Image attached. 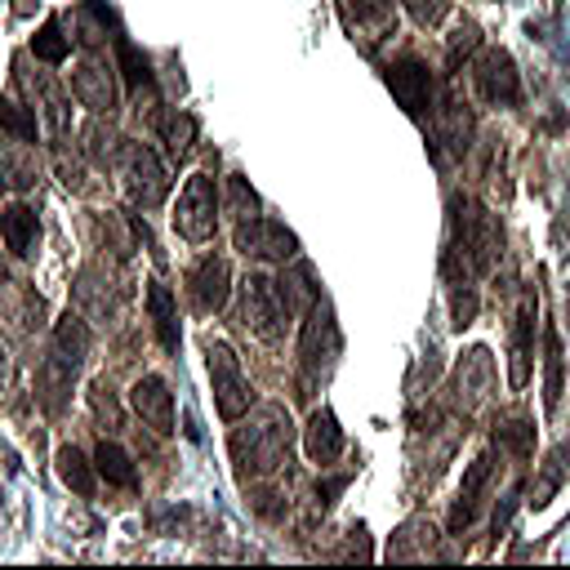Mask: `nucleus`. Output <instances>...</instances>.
Here are the masks:
<instances>
[{"mask_svg": "<svg viewBox=\"0 0 570 570\" xmlns=\"http://www.w3.org/2000/svg\"><path fill=\"white\" fill-rule=\"evenodd\" d=\"M218 187H214V178L209 174H191L187 183H183V191H178V209H174V232L183 236V240H191V245H205V240H214V232H218Z\"/></svg>", "mask_w": 570, "mask_h": 570, "instance_id": "39448f33", "label": "nucleus"}, {"mask_svg": "<svg viewBox=\"0 0 570 570\" xmlns=\"http://www.w3.org/2000/svg\"><path fill=\"white\" fill-rule=\"evenodd\" d=\"M343 490H347V472H343V476H330L316 494H321V503H334V494H343Z\"/></svg>", "mask_w": 570, "mask_h": 570, "instance_id": "e433bc0d", "label": "nucleus"}, {"mask_svg": "<svg viewBox=\"0 0 570 570\" xmlns=\"http://www.w3.org/2000/svg\"><path fill=\"white\" fill-rule=\"evenodd\" d=\"M89 405H94V414H98L111 432L120 428V405H116V396H111L107 379H94V383H89Z\"/></svg>", "mask_w": 570, "mask_h": 570, "instance_id": "c9c22d12", "label": "nucleus"}, {"mask_svg": "<svg viewBox=\"0 0 570 570\" xmlns=\"http://www.w3.org/2000/svg\"><path fill=\"white\" fill-rule=\"evenodd\" d=\"M303 454L312 459V463H334L338 454H343V428H338V419L330 414V410H312L307 414V428H303Z\"/></svg>", "mask_w": 570, "mask_h": 570, "instance_id": "a211bd4d", "label": "nucleus"}, {"mask_svg": "<svg viewBox=\"0 0 570 570\" xmlns=\"http://www.w3.org/2000/svg\"><path fill=\"white\" fill-rule=\"evenodd\" d=\"M436 134L450 151H468V138H472V116H468V102L459 98V89L450 85L441 107H436Z\"/></svg>", "mask_w": 570, "mask_h": 570, "instance_id": "412c9836", "label": "nucleus"}, {"mask_svg": "<svg viewBox=\"0 0 570 570\" xmlns=\"http://www.w3.org/2000/svg\"><path fill=\"white\" fill-rule=\"evenodd\" d=\"M512 365H508V383L525 387L530 383V356H534V289L521 294L517 316H512Z\"/></svg>", "mask_w": 570, "mask_h": 570, "instance_id": "2eb2a0df", "label": "nucleus"}, {"mask_svg": "<svg viewBox=\"0 0 570 570\" xmlns=\"http://www.w3.org/2000/svg\"><path fill=\"white\" fill-rule=\"evenodd\" d=\"M80 45H85V58L76 62V71H71V94H76V102L80 107H89V111H116V102H120V89H116V62L98 49V36L85 27V36H80Z\"/></svg>", "mask_w": 570, "mask_h": 570, "instance_id": "7ed1b4c3", "label": "nucleus"}, {"mask_svg": "<svg viewBox=\"0 0 570 570\" xmlns=\"http://www.w3.org/2000/svg\"><path fill=\"white\" fill-rule=\"evenodd\" d=\"M160 138H165L169 156L183 160L191 151V142H196V120L187 111H169V116H160Z\"/></svg>", "mask_w": 570, "mask_h": 570, "instance_id": "2f4dec72", "label": "nucleus"}, {"mask_svg": "<svg viewBox=\"0 0 570 570\" xmlns=\"http://www.w3.org/2000/svg\"><path fill=\"white\" fill-rule=\"evenodd\" d=\"M31 53L40 58V62H67V53H71V40L62 36V18L53 13V18H45V27L36 31V40H31Z\"/></svg>", "mask_w": 570, "mask_h": 570, "instance_id": "c85d7f7f", "label": "nucleus"}, {"mask_svg": "<svg viewBox=\"0 0 570 570\" xmlns=\"http://www.w3.org/2000/svg\"><path fill=\"white\" fill-rule=\"evenodd\" d=\"M53 463H58V476H62V485H71L80 499H89L94 494V463L85 459V450L80 445H62L58 454H53Z\"/></svg>", "mask_w": 570, "mask_h": 570, "instance_id": "bb28decb", "label": "nucleus"}, {"mask_svg": "<svg viewBox=\"0 0 570 570\" xmlns=\"http://www.w3.org/2000/svg\"><path fill=\"white\" fill-rule=\"evenodd\" d=\"M472 89L490 107H517L521 102V71H517L512 53L499 45L481 49V58L472 62Z\"/></svg>", "mask_w": 570, "mask_h": 570, "instance_id": "1a4fd4ad", "label": "nucleus"}, {"mask_svg": "<svg viewBox=\"0 0 570 570\" xmlns=\"http://www.w3.org/2000/svg\"><path fill=\"white\" fill-rule=\"evenodd\" d=\"M129 405H134V414H138L151 432H160V436L174 432V392H169V383H165L160 374H142V379L129 387Z\"/></svg>", "mask_w": 570, "mask_h": 570, "instance_id": "ddd939ff", "label": "nucleus"}, {"mask_svg": "<svg viewBox=\"0 0 570 570\" xmlns=\"http://www.w3.org/2000/svg\"><path fill=\"white\" fill-rule=\"evenodd\" d=\"M490 472H494V454H476V459L468 463L463 485H459V499H454V508H450V534H459V530H468V525L476 521L481 494H485V485H490Z\"/></svg>", "mask_w": 570, "mask_h": 570, "instance_id": "4468645a", "label": "nucleus"}, {"mask_svg": "<svg viewBox=\"0 0 570 570\" xmlns=\"http://www.w3.org/2000/svg\"><path fill=\"white\" fill-rule=\"evenodd\" d=\"M347 4V22L352 27H374L387 36V27L396 22V4L392 0H343Z\"/></svg>", "mask_w": 570, "mask_h": 570, "instance_id": "7c9ffc66", "label": "nucleus"}, {"mask_svg": "<svg viewBox=\"0 0 570 570\" xmlns=\"http://www.w3.org/2000/svg\"><path fill=\"white\" fill-rule=\"evenodd\" d=\"M89 325H85V316H76V312H62L58 316V325H53V352H62L71 365H80L85 356H89Z\"/></svg>", "mask_w": 570, "mask_h": 570, "instance_id": "a878e982", "label": "nucleus"}, {"mask_svg": "<svg viewBox=\"0 0 570 570\" xmlns=\"http://www.w3.org/2000/svg\"><path fill=\"white\" fill-rule=\"evenodd\" d=\"M289 441H294L289 414L281 405H263L245 428L232 432V459L240 481L249 485V476H272L281 463H289Z\"/></svg>", "mask_w": 570, "mask_h": 570, "instance_id": "f257e3e1", "label": "nucleus"}, {"mask_svg": "<svg viewBox=\"0 0 570 570\" xmlns=\"http://www.w3.org/2000/svg\"><path fill=\"white\" fill-rule=\"evenodd\" d=\"M494 441H499V445H508L517 459H525V454H530V445H534V428H530L525 419H508V423H499V428H494Z\"/></svg>", "mask_w": 570, "mask_h": 570, "instance_id": "72a5a7b5", "label": "nucleus"}, {"mask_svg": "<svg viewBox=\"0 0 570 570\" xmlns=\"http://www.w3.org/2000/svg\"><path fill=\"white\" fill-rule=\"evenodd\" d=\"M187 294L196 312H218L232 298V267L223 254H205L196 258V267L187 272Z\"/></svg>", "mask_w": 570, "mask_h": 570, "instance_id": "f8f14e48", "label": "nucleus"}, {"mask_svg": "<svg viewBox=\"0 0 570 570\" xmlns=\"http://www.w3.org/2000/svg\"><path fill=\"white\" fill-rule=\"evenodd\" d=\"M94 468H98V476H102L107 485H120V490H134V485H138V468H134V459H129L116 441H98Z\"/></svg>", "mask_w": 570, "mask_h": 570, "instance_id": "393cba45", "label": "nucleus"}, {"mask_svg": "<svg viewBox=\"0 0 570 570\" xmlns=\"http://www.w3.org/2000/svg\"><path fill=\"white\" fill-rule=\"evenodd\" d=\"M276 289H281V303H285L289 316L294 312H307L321 298V285H316V272H312L307 258H289V267L276 276Z\"/></svg>", "mask_w": 570, "mask_h": 570, "instance_id": "6ab92c4d", "label": "nucleus"}, {"mask_svg": "<svg viewBox=\"0 0 570 570\" xmlns=\"http://www.w3.org/2000/svg\"><path fill=\"white\" fill-rule=\"evenodd\" d=\"M4 374H9V356H4V347H0V383H4Z\"/></svg>", "mask_w": 570, "mask_h": 570, "instance_id": "4c0bfd02", "label": "nucleus"}, {"mask_svg": "<svg viewBox=\"0 0 570 570\" xmlns=\"http://www.w3.org/2000/svg\"><path fill=\"white\" fill-rule=\"evenodd\" d=\"M71 379H76V365H71L62 352H53V356L40 361V370H36V392H40V401H45L49 414L62 410V401H67V392H71Z\"/></svg>", "mask_w": 570, "mask_h": 570, "instance_id": "4be33fe9", "label": "nucleus"}, {"mask_svg": "<svg viewBox=\"0 0 570 570\" xmlns=\"http://www.w3.org/2000/svg\"><path fill=\"white\" fill-rule=\"evenodd\" d=\"M227 214H236V218L258 214V196H254V187H249L245 174H232L227 178Z\"/></svg>", "mask_w": 570, "mask_h": 570, "instance_id": "f704fd0d", "label": "nucleus"}, {"mask_svg": "<svg viewBox=\"0 0 570 570\" xmlns=\"http://www.w3.org/2000/svg\"><path fill=\"white\" fill-rule=\"evenodd\" d=\"M490 387H494L490 352H485V347H468L463 361L454 365V396H459V405H463V410L481 405V401L490 396Z\"/></svg>", "mask_w": 570, "mask_h": 570, "instance_id": "dca6fc26", "label": "nucleus"}, {"mask_svg": "<svg viewBox=\"0 0 570 570\" xmlns=\"http://www.w3.org/2000/svg\"><path fill=\"white\" fill-rule=\"evenodd\" d=\"M285 321H289V312H285V303H281L276 281H272L267 272H249V276L240 281V325H245L249 334H258L263 343H276V338L285 334Z\"/></svg>", "mask_w": 570, "mask_h": 570, "instance_id": "423d86ee", "label": "nucleus"}, {"mask_svg": "<svg viewBox=\"0 0 570 570\" xmlns=\"http://www.w3.org/2000/svg\"><path fill=\"white\" fill-rule=\"evenodd\" d=\"M566 472H570V441H561V445H552V450H548V459L539 463V476H534V490H530V503H534V508H543V503H552V494L561 490V481H566Z\"/></svg>", "mask_w": 570, "mask_h": 570, "instance_id": "b1692460", "label": "nucleus"}, {"mask_svg": "<svg viewBox=\"0 0 570 570\" xmlns=\"http://www.w3.org/2000/svg\"><path fill=\"white\" fill-rule=\"evenodd\" d=\"M481 49V27L472 18H454V31L445 36V67L459 71L463 58H472Z\"/></svg>", "mask_w": 570, "mask_h": 570, "instance_id": "c756f323", "label": "nucleus"}, {"mask_svg": "<svg viewBox=\"0 0 570 570\" xmlns=\"http://www.w3.org/2000/svg\"><path fill=\"white\" fill-rule=\"evenodd\" d=\"M205 361H209V383H214V405L227 423H236L249 410V379L240 374V356L223 338H205Z\"/></svg>", "mask_w": 570, "mask_h": 570, "instance_id": "0eeeda50", "label": "nucleus"}, {"mask_svg": "<svg viewBox=\"0 0 570 570\" xmlns=\"http://www.w3.org/2000/svg\"><path fill=\"white\" fill-rule=\"evenodd\" d=\"M338 356V325H334V312L325 298H316L307 312H303V338H298V365H303V379H321Z\"/></svg>", "mask_w": 570, "mask_h": 570, "instance_id": "6e6552de", "label": "nucleus"}, {"mask_svg": "<svg viewBox=\"0 0 570 570\" xmlns=\"http://www.w3.org/2000/svg\"><path fill=\"white\" fill-rule=\"evenodd\" d=\"M0 125H4L13 138H22V142H36V138H40V120H36V111L22 107V102H13L9 94H0Z\"/></svg>", "mask_w": 570, "mask_h": 570, "instance_id": "473e14b6", "label": "nucleus"}, {"mask_svg": "<svg viewBox=\"0 0 570 570\" xmlns=\"http://www.w3.org/2000/svg\"><path fill=\"white\" fill-rule=\"evenodd\" d=\"M450 232H454L450 249H459L476 276H485V272L499 263L503 232H499L494 214H490L481 200H472V196H454V200H450Z\"/></svg>", "mask_w": 570, "mask_h": 570, "instance_id": "f03ea898", "label": "nucleus"}, {"mask_svg": "<svg viewBox=\"0 0 570 570\" xmlns=\"http://www.w3.org/2000/svg\"><path fill=\"white\" fill-rule=\"evenodd\" d=\"M561 401V338L557 325H543V410L552 414Z\"/></svg>", "mask_w": 570, "mask_h": 570, "instance_id": "cd10ccee", "label": "nucleus"}, {"mask_svg": "<svg viewBox=\"0 0 570 570\" xmlns=\"http://www.w3.org/2000/svg\"><path fill=\"white\" fill-rule=\"evenodd\" d=\"M147 316H151V330H156V343L165 352H178V303L169 294L165 281H147Z\"/></svg>", "mask_w": 570, "mask_h": 570, "instance_id": "aec40b11", "label": "nucleus"}, {"mask_svg": "<svg viewBox=\"0 0 570 570\" xmlns=\"http://www.w3.org/2000/svg\"><path fill=\"white\" fill-rule=\"evenodd\" d=\"M0 240H4V249H9L13 258H27V254L36 249V240H40V218H36V209L22 205V200L4 205V209H0Z\"/></svg>", "mask_w": 570, "mask_h": 570, "instance_id": "f3484780", "label": "nucleus"}, {"mask_svg": "<svg viewBox=\"0 0 570 570\" xmlns=\"http://www.w3.org/2000/svg\"><path fill=\"white\" fill-rule=\"evenodd\" d=\"M387 89H392V98L401 102L405 116H423L432 107V71H428V62L414 58V53L392 58L387 62Z\"/></svg>", "mask_w": 570, "mask_h": 570, "instance_id": "9b49d317", "label": "nucleus"}, {"mask_svg": "<svg viewBox=\"0 0 570 570\" xmlns=\"http://www.w3.org/2000/svg\"><path fill=\"white\" fill-rule=\"evenodd\" d=\"M116 174L125 183V196L142 209L160 205L165 191H169V174L160 165V156L147 147V142H120L116 147Z\"/></svg>", "mask_w": 570, "mask_h": 570, "instance_id": "20e7f679", "label": "nucleus"}, {"mask_svg": "<svg viewBox=\"0 0 570 570\" xmlns=\"http://www.w3.org/2000/svg\"><path fill=\"white\" fill-rule=\"evenodd\" d=\"M236 249L249 254V258H263V263H289L298 254V240L285 223L276 218H263V214H249V218H236V232H232Z\"/></svg>", "mask_w": 570, "mask_h": 570, "instance_id": "9d476101", "label": "nucleus"}, {"mask_svg": "<svg viewBox=\"0 0 570 570\" xmlns=\"http://www.w3.org/2000/svg\"><path fill=\"white\" fill-rule=\"evenodd\" d=\"M36 4H40V0H18V13H31Z\"/></svg>", "mask_w": 570, "mask_h": 570, "instance_id": "58836bf2", "label": "nucleus"}, {"mask_svg": "<svg viewBox=\"0 0 570 570\" xmlns=\"http://www.w3.org/2000/svg\"><path fill=\"white\" fill-rule=\"evenodd\" d=\"M36 183V160H31V142L13 138L0 147V187L4 191H27Z\"/></svg>", "mask_w": 570, "mask_h": 570, "instance_id": "5701e85b", "label": "nucleus"}]
</instances>
